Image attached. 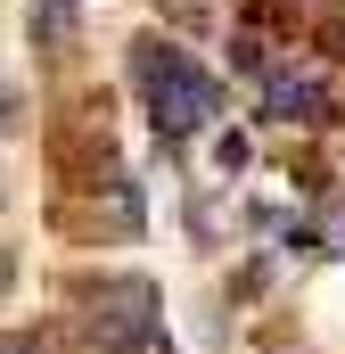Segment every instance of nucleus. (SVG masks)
<instances>
[{
	"label": "nucleus",
	"instance_id": "1",
	"mask_svg": "<svg viewBox=\"0 0 345 354\" xmlns=\"http://www.w3.org/2000/svg\"><path fill=\"white\" fill-rule=\"evenodd\" d=\"M132 75H140V91H148V107H157L165 132L214 124V83H206L197 58H181L172 41H132Z\"/></svg>",
	"mask_w": 345,
	"mask_h": 354
},
{
	"label": "nucleus",
	"instance_id": "2",
	"mask_svg": "<svg viewBox=\"0 0 345 354\" xmlns=\"http://www.w3.org/2000/svg\"><path fill=\"white\" fill-rule=\"evenodd\" d=\"M99 338H107V346H165V338H157V313H148V288H140V280H132V288H107V313H99Z\"/></svg>",
	"mask_w": 345,
	"mask_h": 354
},
{
	"label": "nucleus",
	"instance_id": "3",
	"mask_svg": "<svg viewBox=\"0 0 345 354\" xmlns=\"http://www.w3.org/2000/svg\"><path fill=\"white\" fill-rule=\"evenodd\" d=\"M0 354H50L41 338H0Z\"/></svg>",
	"mask_w": 345,
	"mask_h": 354
},
{
	"label": "nucleus",
	"instance_id": "4",
	"mask_svg": "<svg viewBox=\"0 0 345 354\" xmlns=\"http://www.w3.org/2000/svg\"><path fill=\"white\" fill-rule=\"evenodd\" d=\"M329 231H337V256H345V206H337V214H329Z\"/></svg>",
	"mask_w": 345,
	"mask_h": 354
}]
</instances>
